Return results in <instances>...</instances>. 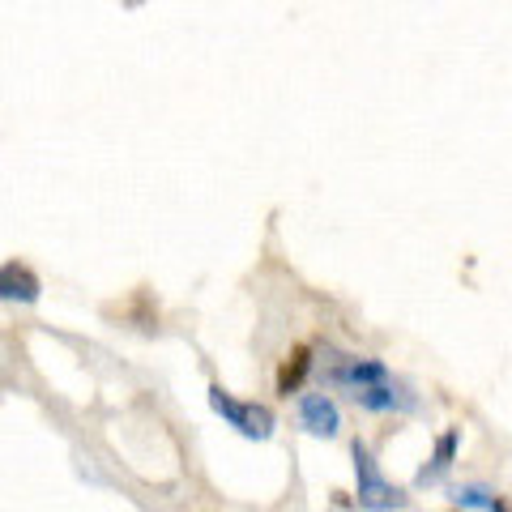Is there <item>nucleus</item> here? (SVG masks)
<instances>
[{"label": "nucleus", "mask_w": 512, "mask_h": 512, "mask_svg": "<svg viewBox=\"0 0 512 512\" xmlns=\"http://www.w3.org/2000/svg\"><path fill=\"white\" fill-rule=\"evenodd\" d=\"M210 410L227 427H235L244 440H269V436H274V427H278V419H274V410H269V406L235 402L222 384H210Z\"/></svg>", "instance_id": "f03ea898"}, {"label": "nucleus", "mask_w": 512, "mask_h": 512, "mask_svg": "<svg viewBox=\"0 0 512 512\" xmlns=\"http://www.w3.org/2000/svg\"><path fill=\"white\" fill-rule=\"evenodd\" d=\"M487 512H512V508H508L504 500H491V508H487Z\"/></svg>", "instance_id": "9d476101"}, {"label": "nucleus", "mask_w": 512, "mask_h": 512, "mask_svg": "<svg viewBox=\"0 0 512 512\" xmlns=\"http://www.w3.org/2000/svg\"><path fill=\"white\" fill-rule=\"evenodd\" d=\"M39 278L30 274L26 265H18V261H9L5 269H0V295L5 299H22V303H35L39 299Z\"/></svg>", "instance_id": "0eeeda50"}, {"label": "nucleus", "mask_w": 512, "mask_h": 512, "mask_svg": "<svg viewBox=\"0 0 512 512\" xmlns=\"http://www.w3.org/2000/svg\"><path fill=\"white\" fill-rule=\"evenodd\" d=\"M350 457H355V495H359V508L367 512H402L410 504V495L402 487H393L389 478L380 474L372 448L363 440L350 444Z\"/></svg>", "instance_id": "f257e3e1"}, {"label": "nucleus", "mask_w": 512, "mask_h": 512, "mask_svg": "<svg viewBox=\"0 0 512 512\" xmlns=\"http://www.w3.org/2000/svg\"><path fill=\"white\" fill-rule=\"evenodd\" d=\"M453 504H457V508H491V491H487V487H478V483H470V487H453Z\"/></svg>", "instance_id": "1a4fd4ad"}, {"label": "nucleus", "mask_w": 512, "mask_h": 512, "mask_svg": "<svg viewBox=\"0 0 512 512\" xmlns=\"http://www.w3.org/2000/svg\"><path fill=\"white\" fill-rule=\"evenodd\" d=\"M329 380L333 384H346V389H367V384L389 380V367H384L380 359H342L329 372Z\"/></svg>", "instance_id": "39448f33"}, {"label": "nucleus", "mask_w": 512, "mask_h": 512, "mask_svg": "<svg viewBox=\"0 0 512 512\" xmlns=\"http://www.w3.org/2000/svg\"><path fill=\"white\" fill-rule=\"evenodd\" d=\"M355 397V406L372 410V414H389V410H414V397L406 389H397V384L380 380V384H367V389H350Z\"/></svg>", "instance_id": "20e7f679"}, {"label": "nucleus", "mask_w": 512, "mask_h": 512, "mask_svg": "<svg viewBox=\"0 0 512 512\" xmlns=\"http://www.w3.org/2000/svg\"><path fill=\"white\" fill-rule=\"evenodd\" d=\"M308 372H312V350L299 346L295 355L282 363V372H278V393H282V397L299 393V384H303V376H308Z\"/></svg>", "instance_id": "6e6552de"}, {"label": "nucleus", "mask_w": 512, "mask_h": 512, "mask_svg": "<svg viewBox=\"0 0 512 512\" xmlns=\"http://www.w3.org/2000/svg\"><path fill=\"white\" fill-rule=\"evenodd\" d=\"M457 444H461V431H457V427H448L444 436L436 440V453H431V466H423V470H419V478H414V483H419V487L440 483V478L448 474V466H453V457H457Z\"/></svg>", "instance_id": "423d86ee"}, {"label": "nucleus", "mask_w": 512, "mask_h": 512, "mask_svg": "<svg viewBox=\"0 0 512 512\" xmlns=\"http://www.w3.org/2000/svg\"><path fill=\"white\" fill-rule=\"evenodd\" d=\"M299 427L308 436H320V440H333L342 431V410L333 402L329 393H303L299 397Z\"/></svg>", "instance_id": "7ed1b4c3"}]
</instances>
